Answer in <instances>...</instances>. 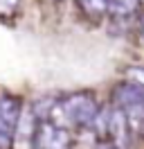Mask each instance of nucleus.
<instances>
[{"label":"nucleus","mask_w":144,"mask_h":149,"mask_svg":"<svg viewBox=\"0 0 144 149\" xmlns=\"http://www.w3.org/2000/svg\"><path fill=\"white\" fill-rule=\"evenodd\" d=\"M99 115V106L92 93H72L63 100H56L50 109V120L54 127L65 129V124H74V127H95V120Z\"/></svg>","instance_id":"f257e3e1"},{"label":"nucleus","mask_w":144,"mask_h":149,"mask_svg":"<svg viewBox=\"0 0 144 149\" xmlns=\"http://www.w3.org/2000/svg\"><path fill=\"white\" fill-rule=\"evenodd\" d=\"M23 118V104L14 95H0V149H11Z\"/></svg>","instance_id":"f03ea898"},{"label":"nucleus","mask_w":144,"mask_h":149,"mask_svg":"<svg viewBox=\"0 0 144 149\" xmlns=\"http://www.w3.org/2000/svg\"><path fill=\"white\" fill-rule=\"evenodd\" d=\"M34 147L38 149H68L70 147V136L61 127H54L52 122L41 120L36 127Z\"/></svg>","instance_id":"7ed1b4c3"},{"label":"nucleus","mask_w":144,"mask_h":149,"mask_svg":"<svg viewBox=\"0 0 144 149\" xmlns=\"http://www.w3.org/2000/svg\"><path fill=\"white\" fill-rule=\"evenodd\" d=\"M104 7L108 14H113L117 18H126L140 9V0H104Z\"/></svg>","instance_id":"20e7f679"},{"label":"nucleus","mask_w":144,"mask_h":149,"mask_svg":"<svg viewBox=\"0 0 144 149\" xmlns=\"http://www.w3.org/2000/svg\"><path fill=\"white\" fill-rule=\"evenodd\" d=\"M79 5L83 7L86 14H90V16H99L101 11H106L104 0H79Z\"/></svg>","instance_id":"39448f33"},{"label":"nucleus","mask_w":144,"mask_h":149,"mask_svg":"<svg viewBox=\"0 0 144 149\" xmlns=\"http://www.w3.org/2000/svg\"><path fill=\"white\" fill-rule=\"evenodd\" d=\"M18 7H20V0H0V16L11 18V16H16Z\"/></svg>","instance_id":"423d86ee"},{"label":"nucleus","mask_w":144,"mask_h":149,"mask_svg":"<svg viewBox=\"0 0 144 149\" xmlns=\"http://www.w3.org/2000/svg\"><path fill=\"white\" fill-rule=\"evenodd\" d=\"M126 77H128V81H133V84H137V86L144 88V65H133V68H128V70H126Z\"/></svg>","instance_id":"0eeeda50"},{"label":"nucleus","mask_w":144,"mask_h":149,"mask_svg":"<svg viewBox=\"0 0 144 149\" xmlns=\"http://www.w3.org/2000/svg\"><path fill=\"white\" fill-rule=\"evenodd\" d=\"M97 149H119V147H115L113 142H108V140H104V142H101V145H99Z\"/></svg>","instance_id":"6e6552de"},{"label":"nucleus","mask_w":144,"mask_h":149,"mask_svg":"<svg viewBox=\"0 0 144 149\" xmlns=\"http://www.w3.org/2000/svg\"><path fill=\"white\" fill-rule=\"evenodd\" d=\"M140 34H142V41H144V18H142V25H140Z\"/></svg>","instance_id":"1a4fd4ad"}]
</instances>
